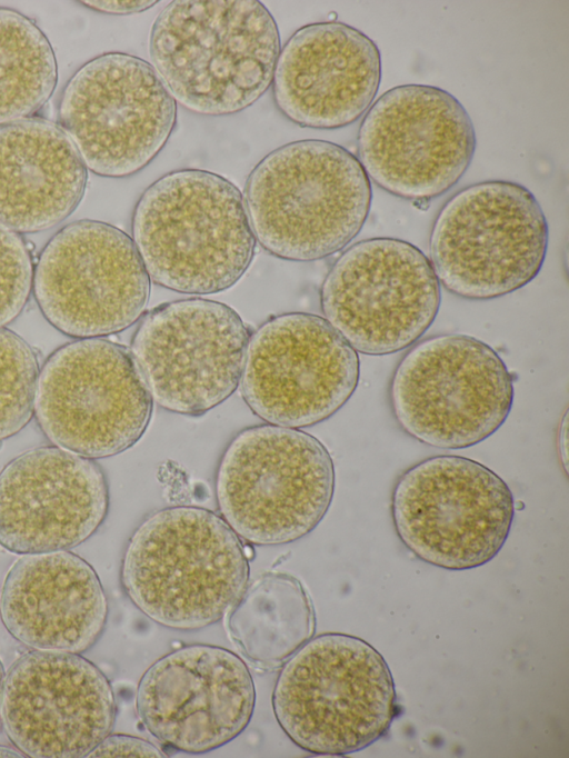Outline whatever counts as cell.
<instances>
[{
    "instance_id": "obj_1",
    "label": "cell",
    "mask_w": 569,
    "mask_h": 758,
    "mask_svg": "<svg viewBox=\"0 0 569 758\" xmlns=\"http://www.w3.org/2000/svg\"><path fill=\"white\" fill-rule=\"evenodd\" d=\"M122 588L152 621L191 631L222 619L248 586L247 546L213 511L172 506L133 531L121 562Z\"/></svg>"
},
{
    "instance_id": "obj_2",
    "label": "cell",
    "mask_w": 569,
    "mask_h": 758,
    "mask_svg": "<svg viewBox=\"0 0 569 758\" xmlns=\"http://www.w3.org/2000/svg\"><path fill=\"white\" fill-rule=\"evenodd\" d=\"M280 34L257 0H176L156 18L149 54L173 99L204 116L240 112L270 88Z\"/></svg>"
},
{
    "instance_id": "obj_3",
    "label": "cell",
    "mask_w": 569,
    "mask_h": 758,
    "mask_svg": "<svg viewBox=\"0 0 569 758\" xmlns=\"http://www.w3.org/2000/svg\"><path fill=\"white\" fill-rule=\"evenodd\" d=\"M132 241L151 281L186 295L231 288L254 256L239 188L201 169L163 174L138 199Z\"/></svg>"
},
{
    "instance_id": "obj_4",
    "label": "cell",
    "mask_w": 569,
    "mask_h": 758,
    "mask_svg": "<svg viewBox=\"0 0 569 758\" xmlns=\"http://www.w3.org/2000/svg\"><path fill=\"white\" fill-rule=\"evenodd\" d=\"M371 182L358 158L325 140L286 143L251 170L244 206L254 239L272 256L315 261L349 245L370 211Z\"/></svg>"
},
{
    "instance_id": "obj_5",
    "label": "cell",
    "mask_w": 569,
    "mask_h": 758,
    "mask_svg": "<svg viewBox=\"0 0 569 758\" xmlns=\"http://www.w3.org/2000/svg\"><path fill=\"white\" fill-rule=\"evenodd\" d=\"M276 720L302 750L346 756L381 739L397 715L391 671L363 639L325 632L310 638L278 674Z\"/></svg>"
},
{
    "instance_id": "obj_6",
    "label": "cell",
    "mask_w": 569,
    "mask_h": 758,
    "mask_svg": "<svg viewBox=\"0 0 569 758\" xmlns=\"http://www.w3.org/2000/svg\"><path fill=\"white\" fill-rule=\"evenodd\" d=\"M335 466L328 449L299 429L258 425L238 432L220 459L216 497L241 540L284 545L311 532L330 508Z\"/></svg>"
},
{
    "instance_id": "obj_7",
    "label": "cell",
    "mask_w": 569,
    "mask_h": 758,
    "mask_svg": "<svg viewBox=\"0 0 569 758\" xmlns=\"http://www.w3.org/2000/svg\"><path fill=\"white\" fill-rule=\"evenodd\" d=\"M549 229L540 203L520 183L487 180L447 200L432 225L430 262L446 290L469 300L509 295L540 272Z\"/></svg>"
},
{
    "instance_id": "obj_8",
    "label": "cell",
    "mask_w": 569,
    "mask_h": 758,
    "mask_svg": "<svg viewBox=\"0 0 569 758\" xmlns=\"http://www.w3.org/2000/svg\"><path fill=\"white\" fill-rule=\"evenodd\" d=\"M513 378L498 352L467 335L429 337L396 367L389 400L400 428L430 447L465 449L493 435L513 403Z\"/></svg>"
},
{
    "instance_id": "obj_9",
    "label": "cell",
    "mask_w": 569,
    "mask_h": 758,
    "mask_svg": "<svg viewBox=\"0 0 569 758\" xmlns=\"http://www.w3.org/2000/svg\"><path fill=\"white\" fill-rule=\"evenodd\" d=\"M513 495L485 465L461 456L423 459L397 479L391 516L401 542L420 560L468 570L493 559L515 518Z\"/></svg>"
},
{
    "instance_id": "obj_10",
    "label": "cell",
    "mask_w": 569,
    "mask_h": 758,
    "mask_svg": "<svg viewBox=\"0 0 569 758\" xmlns=\"http://www.w3.org/2000/svg\"><path fill=\"white\" fill-rule=\"evenodd\" d=\"M152 408L130 352L104 338L60 347L39 371L33 413L40 429L54 446L89 459L137 443Z\"/></svg>"
},
{
    "instance_id": "obj_11",
    "label": "cell",
    "mask_w": 569,
    "mask_h": 758,
    "mask_svg": "<svg viewBox=\"0 0 569 758\" xmlns=\"http://www.w3.org/2000/svg\"><path fill=\"white\" fill-rule=\"evenodd\" d=\"M58 119L87 169L124 178L163 149L176 124L177 103L151 63L108 52L68 80Z\"/></svg>"
},
{
    "instance_id": "obj_12",
    "label": "cell",
    "mask_w": 569,
    "mask_h": 758,
    "mask_svg": "<svg viewBox=\"0 0 569 758\" xmlns=\"http://www.w3.org/2000/svg\"><path fill=\"white\" fill-rule=\"evenodd\" d=\"M440 283L415 245L389 237L358 241L329 269L320 288L325 319L357 351L398 352L435 321Z\"/></svg>"
},
{
    "instance_id": "obj_13",
    "label": "cell",
    "mask_w": 569,
    "mask_h": 758,
    "mask_svg": "<svg viewBox=\"0 0 569 758\" xmlns=\"http://www.w3.org/2000/svg\"><path fill=\"white\" fill-rule=\"evenodd\" d=\"M475 150V127L462 103L429 84L383 92L367 110L357 136V158L370 182L416 201L450 190Z\"/></svg>"
},
{
    "instance_id": "obj_14",
    "label": "cell",
    "mask_w": 569,
    "mask_h": 758,
    "mask_svg": "<svg viewBox=\"0 0 569 758\" xmlns=\"http://www.w3.org/2000/svg\"><path fill=\"white\" fill-rule=\"evenodd\" d=\"M150 281L131 237L110 223L84 219L48 241L32 288L56 329L86 339L132 326L147 307Z\"/></svg>"
},
{
    "instance_id": "obj_15",
    "label": "cell",
    "mask_w": 569,
    "mask_h": 758,
    "mask_svg": "<svg viewBox=\"0 0 569 758\" xmlns=\"http://www.w3.org/2000/svg\"><path fill=\"white\" fill-rule=\"evenodd\" d=\"M250 336L228 305L180 299L142 317L130 355L153 402L170 412L200 416L236 391Z\"/></svg>"
},
{
    "instance_id": "obj_16",
    "label": "cell",
    "mask_w": 569,
    "mask_h": 758,
    "mask_svg": "<svg viewBox=\"0 0 569 758\" xmlns=\"http://www.w3.org/2000/svg\"><path fill=\"white\" fill-rule=\"evenodd\" d=\"M357 351L322 317L286 312L266 320L247 346L240 379L250 410L269 425L305 428L340 410L359 382Z\"/></svg>"
},
{
    "instance_id": "obj_17",
    "label": "cell",
    "mask_w": 569,
    "mask_h": 758,
    "mask_svg": "<svg viewBox=\"0 0 569 758\" xmlns=\"http://www.w3.org/2000/svg\"><path fill=\"white\" fill-rule=\"evenodd\" d=\"M256 705L251 672L233 651L193 644L157 659L136 694L140 722L158 741L186 754H206L237 738Z\"/></svg>"
},
{
    "instance_id": "obj_18",
    "label": "cell",
    "mask_w": 569,
    "mask_h": 758,
    "mask_svg": "<svg viewBox=\"0 0 569 758\" xmlns=\"http://www.w3.org/2000/svg\"><path fill=\"white\" fill-rule=\"evenodd\" d=\"M116 714L109 679L80 654L32 650L4 676L0 717L24 756L87 757L111 732Z\"/></svg>"
},
{
    "instance_id": "obj_19",
    "label": "cell",
    "mask_w": 569,
    "mask_h": 758,
    "mask_svg": "<svg viewBox=\"0 0 569 758\" xmlns=\"http://www.w3.org/2000/svg\"><path fill=\"white\" fill-rule=\"evenodd\" d=\"M108 508L92 459L57 446L29 449L0 472V546L19 555L69 550L99 529Z\"/></svg>"
},
{
    "instance_id": "obj_20",
    "label": "cell",
    "mask_w": 569,
    "mask_h": 758,
    "mask_svg": "<svg viewBox=\"0 0 569 758\" xmlns=\"http://www.w3.org/2000/svg\"><path fill=\"white\" fill-rule=\"evenodd\" d=\"M381 56L362 31L339 21L298 29L280 50L272 77L278 110L291 122L331 130L370 108L381 81Z\"/></svg>"
},
{
    "instance_id": "obj_21",
    "label": "cell",
    "mask_w": 569,
    "mask_h": 758,
    "mask_svg": "<svg viewBox=\"0 0 569 758\" xmlns=\"http://www.w3.org/2000/svg\"><path fill=\"white\" fill-rule=\"evenodd\" d=\"M0 618L32 650L82 654L104 630L108 600L97 572L80 556L69 550L30 553L6 576Z\"/></svg>"
},
{
    "instance_id": "obj_22",
    "label": "cell",
    "mask_w": 569,
    "mask_h": 758,
    "mask_svg": "<svg viewBox=\"0 0 569 758\" xmlns=\"http://www.w3.org/2000/svg\"><path fill=\"white\" fill-rule=\"evenodd\" d=\"M87 179L58 124L31 117L0 126V226L16 233L56 227L80 203Z\"/></svg>"
},
{
    "instance_id": "obj_23",
    "label": "cell",
    "mask_w": 569,
    "mask_h": 758,
    "mask_svg": "<svg viewBox=\"0 0 569 758\" xmlns=\"http://www.w3.org/2000/svg\"><path fill=\"white\" fill-rule=\"evenodd\" d=\"M228 614L230 640L261 669L282 665L316 629L308 592L297 578L281 572L264 574L247 586Z\"/></svg>"
},
{
    "instance_id": "obj_24",
    "label": "cell",
    "mask_w": 569,
    "mask_h": 758,
    "mask_svg": "<svg viewBox=\"0 0 569 758\" xmlns=\"http://www.w3.org/2000/svg\"><path fill=\"white\" fill-rule=\"evenodd\" d=\"M58 80L51 43L33 20L0 8V126L31 118Z\"/></svg>"
},
{
    "instance_id": "obj_25",
    "label": "cell",
    "mask_w": 569,
    "mask_h": 758,
    "mask_svg": "<svg viewBox=\"0 0 569 758\" xmlns=\"http://www.w3.org/2000/svg\"><path fill=\"white\" fill-rule=\"evenodd\" d=\"M39 371L30 345L0 327V441L18 433L31 420Z\"/></svg>"
},
{
    "instance_id": "obj_26",
    "label": "cell",
    "mask_w": 569,
    "mask_h": 758,
    "mask_svg": "<svg viewBox=\"0 0 569 758\" xmlns=\"http://www.w3.org/2000/svg\"><path fill=\"white\" fill-rule=\"evenodd\" d=\"M33 282V265L24 240L0 226V327L23 310Z\"/></svg>"
},
{
    "instance_id": "obj_27",
    "label": "cell",
    "mask_w": 569,
    "mask_h": 758,
    "mask_svg": "<svg viewBox=\"0 0 569 758\" xmlns=\"http://www.w3.org/2000/svg\"><path fill=\"white\" fill-rule=\"evenodd\" d=\"M162 752L152 742L136 736L114 734L104 737L87 757H152L163 758Z\"/></svg>"
},
{
    "instance_id": "obj_28",
    "label": "cell",
    "mask_w": 569,
    "mask_h": 758,
    "mask_svg": "<svg viewBox=\"0 0 569 758\" xmlns=\"http://www.w3.org/2000/svg\"><path fill=\"white\" fill-rule=\"evenodd\" d=\"M158 1H82L86 7L107 14H133L142 12Z\"/></svg>"
},
{
    "instance_id": "obj_29",
    "label": "cell",
    "mask_w": 569,
    "mask_h": 758,
    "mask_svg": "<svg viewBox=\"0 0 569 758\" xmlns=\"http://www.w3.org/2000/svg\"><path fill=\"white\" fill-rule=\"evenodd\" d=\"M558 451L559 459L562 462L565 472L567 473V411L562 418L558 432Z\"/></svg>"
},
{
    "instance_id": "obj_30",
    "label": "cell",
    "mask_w": 569,
    "mask_h": 758,
    "mask_svg": "<svg viewBox=\"0 0 569 758\" xmlns=\"http://www.w3.org/2000/svg\"><path fill=\"white\" fill-rule=\"evenodd\" d=\"M0 757L17 758V757H24V755L22 752H20L18 749L0 745Z\"/></svg>"
},
{
    "instance_id": "obj_31",
    "label": "cell",
    "mask_w": 569,
    "mask_h": 758,
    "mask_svg": "<svg viewBox=\"0 0 569 758\" xmlns=\"http://www.w3.org/2000/svg\"><path fill=\"white\" fill-rule=\"evenodd\" d=\"M4 676H6L4 669H3L2 662H1V660H0V700H1V694H2V687H3Z\"/></svg>"
}]
</instances>
